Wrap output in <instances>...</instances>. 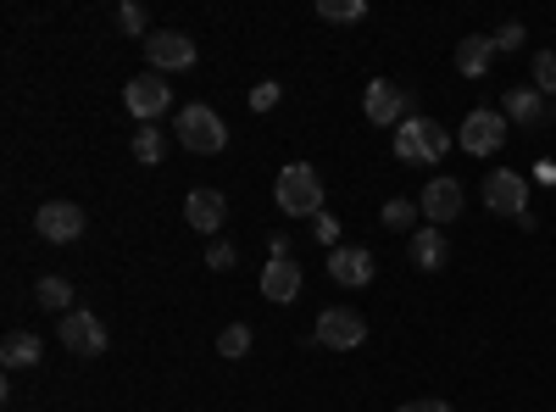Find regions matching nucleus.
<instances>
[{"label": "nucleus", "instance_id": "1", "mask_svg": "<svg viewBox=\"0 0 556 412\" xmlns=\"http://www.w3.org/2000/svg\"><path fill=\"white\" fill-rule=\"evenodd\" d=\"M278 207H285L290 217H323V178H317V167L290 162L285 173H278Z\"/></svg>", "mask_w": 556, "mask_h": 412}, {"label": "nucleus", "instance_id": "14", "mask_svg": "<svg viewBox=\"0 0 556 412\" xmlns=\"http://www.w3.org/2000/svg\"><path fill=\"white\" fill-rule=\"evenodd\" d=\"M223 217H228V201L217 190H190V201H184V223L201 228V235H217Z\"/></svg>", "mask_w": 556, "mask_h": 412}, {"label": "nucleus", "instance_id": "28", "mask_svg": "<svg viewBox=\"0 0 556 412\" xmlns=\"http://www.w3.org/2000/svg\"><path fill=\"white\" fill-rule=\"evenodd\" d=\"M235 257H240V251L228 246V240H212V246H206V267H217V273H223V267H235Z\"/></svg>", "mask_w": 556, "mask_h": 412}, {"label": "nucleus", "instance_id": "3", "mask_svg": "<svg viewBox=\"0 0 556 412\" xmlns=\"http://www.w3.org/2000/svg\"><path fill=\"white\" fill-rule=\"evenodd\" d=\"M445 151H451V134L440 123H429V117H406L395 128V157L401 162H440Z\"/></svg>", "mask_w": 556, "mask_h": 412}, {"label": "nucleus", "instance_id": "9", "mask_svg": "<svg viewBox=\"0 0 556 412\" xmlns=\"http://www.w3.org/2000/svg\"><path fill=\"white\" fill-rule=\"evenodd\" d=\"M34 228H39V240H51V246H73L84 235V212L73 201H45L34 212Z\"/></svg>", "mask_w": 556, "mask_h": 412}, {"label": "nucleus", "instance_id": "6", "mask_svg": "<svg viewBox=\"0 0 556 412\" xmlns=\"http://www.w3.org/2000/svg\"><path fill=\"white\" fill-rule=\"evenodd\" d=\"M146 57H151V73H184V67H195V39L190 34H178V28H156L146 39Z\"/></svg>", "mask_w": 556, "mask_h": 412}, {"label": "nucleus", "instance_id": "31", "mask_svg": "<svg viewBox=\"0 0 556 412\" xmlns=\"http://www.w3.org/2000/svg\"><path fill=\"white\" fill-rule=\"evenodd\" d=\"M317 235H323V240H329V246H340V223H334L329 212H323V217H317Z\"/></svg>", "mask_w": 556, "mask_h": 412}, {"label": "nucleus", "instance_id": "15", "mask_svg": "<svg viewBox=\"0 0 556 412\" xmlns=\"http://www.w3.org/2000/svg\"><path fill=\"white\" fill-rule=\"evenodd\" d=\"M301 285H306V279H301V262H295V257L262 267V296H267V301H295Z\"/></svg>", "mask_w": 556, "mask_h": 412}, {"label": "nucleus", "instance_id": "24", "mask_svg": "<svg viewBox=\"0 0 556 412\" xmlns=\"http://www.w3.org/2000/svg\"><path fill=\"white\" fill-rule=\"evenodd\" d=\"M534 89H540V96H556V51L534 57Z\"/></svg>", "mask_w": 556, "mask_h": 412}, {"label": "nucleus", "instance_id": "16", "mask_svg": "<svg viewBox=\"0 0 556 412\" xmlns=\"http://www.w3.org/2000/svg\"><path fill=\"white\" fill-rule=\"evenodd\" d=\"M490 62H495V39L490 34H468V39L456 45V73L462 78H484Z\"/></svg>", "mask_w": 556, "mask_h": 412}, {"label": "nucleus", "instance_id": "11", "mask_svg": "<svg viewBox=\"0 0 556 412\" xmlns=\"http://www.w3.org/2000/svg\"><path fill=\"white\" fill-rule=\"evenodd\" d=\"M128 112L139 117V123H151V117H162L167 112V101H173V89H167V78L162 73H139L134 84H128Z\"/></svg>", "mask_w": 556, "mask_h": 412}, {"label": "nucleus", "instance_id": "30", "mask_svg": "<svg viewBox=\"0 0 556 412\" xmlns=\"http://www.w3.org/2000/svg\"><path fill=\"white\" fill-rule=\"evenodd\" d=\"M395 412H451V401H440V396H424V401H406V407H395Z\"/></svg>", "mask_w": 556, "mask_h": 412}, {"label": "nucleus", "instance_id": "20", "mask_svg": "<svg viewBox=\"0 0 556 412\" xmlns=\"http://www.w3.org/2000/svg\"><path fill=\"white\" fill-rule=\"evenodd\" d=\"M0 362H7V369H34V362H39V335L12 329L7 340H0Z\"/></svg>", "mask_w": 556, "mask_h": 412}, {"label": "nucleus", "instance_id": "29", "mask_svg": "<svg viewBox=\"0 0 556 412\" xmlns=\"http://www.w3.org/2000/svg\"><path fill=\"white\" fill-rule=\"evenodd\" d=\"M278 107V84H256L251 89V112H273Z\"/></svg>", "mask_w": 556, "mask_h": 412}, {"label": "nucleus", "instance_id": "23", "mask_svg": "<svg viewBox=\"0 0 556 412\" xmlns=\"http://www.w3.org/2000/svg\"><path fill=\"white\" fill-rule=\"evenodd\" d=\"M217 351H223V357H245V351H251V329H245V324H228V329L217 335Z\"/></svg>", "mask_w": 556, "mask_h": 412}, {"label": "nucleus", "instance_id": "22", "mask_svg": "<svg viewBox=\"0 0 556 412\" xmlns=\"http://www.w3.org/2000/svg\"><path fill=\"white\" fill-rule=\"evenodd\" d=\"M134 162H146V167H156V162H162V134H156L151 123L134 134Z\"/></svg>", "mask_w": 556, "mask_h": 412}, {"label": "nucleus", "instance_id": "21", "mask_svg": "<svg viewBox=\"0 0 556 412\" xmlns=\"http://www.w3.org/2000/svg\"><path fill=\"white\" fill-rule=\"evenodd\" d=\"M317 17H329V23H362L367 7H362V0H317Z\"/></svg>", "mask_w": 556, "mask_h": 412}, {"label": "nucleus", "instance_id": "5", "mask_svg": "<svg viewBox=\"0 0 556 412\" xmlns=\"http://www.w3.org/2000/svg\"><path fill=\"white\" fill-rule=\"evenodd\" d=\"M456 146L468 151V157H495V151L506 146V112H490V107L468 112V117H462Z\"/></svg>", "mask_w": 556, "mask_h": 412}, {"label": "nucleus", "instance_id": "8", "mask_svg": "<svg viewBox=\"0 0 556 412\" xmlns=\"http://www.w3.org/2000/svg\"><path fill=\"white\" fill-rule=\"evenodd\" d=\"M367 123H379V128H401L406 117H412V96H406V89L401 84H390V78H374V84H367Z\"/></svg>", "mask_w": 556, "mask_h": 412}, {"label": "nucleus", "instance_id": "17", "mask_svg": "<svg viewBox=\"0 0 556 412\" xmlns=\"http://www.w3.org/2000/svg\"><path fill=\"white\" fill-rule=\"evenodd\" d=\"M545 112H551V107H545V96H540L534 84H529V89H523V84L506 89V117H513V123L534 128V123H545Z\"/></svg>", "mask_w": 556, "mask_h": 412}, {"label": "nucleus", "instance_id": "25", "mask_svg": "<svg viewBox=\"0 0 556 412\" xmlns=\"http://www.w3.org/2000/svg\"><path fill=\"white\" fill-rule=\"evenodd\" d=\"M417 212H424V207H412V201H384V228H412L417 223Z\"/></svg>", "mask_w": 556, "mask_h": 412}, {"label": "nucleus", "instance_id": "2", "mask_svg": "<svg viewBox=\"0 0 556 412\" xmlns=\"http://www.w3.org/2000/svg\"><path fill=\"white\" fill-rule=\"evenodd\" d=\"M173 134L184 140V151H195V157H217L228 146V128H223V117L212 107H184L178 123H173Z\"/></svg>", "mask_w": 556, "mask_h": 412}, {"label": "nucleus", "instance_id": "12", "mask_svg": "<svg viewBox=\"0 0 556 412\" xmlns=\"http://www.w3.org/2000/svg\"><path fill=\"white\" fill-rule=\"evenodd\" d=\"M417 207H424V217L440 228V223H451L462 207H468V196H462V185H456V178H429V190H424V201H417Z\"/></svg>", "mask_w": 556, "mask_h": 412}, {"label": "nucleus", "instance_id": "13", "mask_svg": "<svg viewBox=\"0 0 556 412\" xmlns=\"http://www.w3.org/2000/svg\"><path fill=\"white\" fill-rule=\"evenodd\" d=\"M329 273H334V285L362 290L367 279H374V251H367V246H334L329 251Z\"/></svg>", "mask_w": 556, "mask_h": 412}, {"label": "nucleus", "instance_id": "26", "mask_svg": "<svg viewBox=\"0 0 556 412\" xmlns=\"http://www.w3.org/2000/svg\"><path fill=\"white\" fill-rule=\"evenodd\" d=\"M117 28H123V34H146V7L123 0V7H117ZM146 39H151V34H146Z\"/></svg>", "mask_w": 556, "mask_h": 412}, {"label": "nucleus", "instance_id": "18", "mask_svg": "<svg viewBox=\"0 0 556 412\" xmlns=\"http://www.w3.org/2000/svg\"><path fill=\"white\" fill-rule=\"evenodd\" d=\"M445 257H451V246H445V235H440L434 223L412 235V262L424 267V273H440V267H445Z\"/></svg>", "mask_w": 556, "mask_h": 412}, {"label": "nucleus", "instance_id": "4", "mask_svg": "<svg viewBox=\"0 0 556 412\" xmlns=\"http://www.w3.org/2000/svg\"><path fill=\"white\" fill-rule=\"evenodd\" d=\"M484 207L495 217H518L523 228H534V217H529V178L513 173V167H501V173L484 178Z\"/></svg>", "mask_w": 556, "mask_h": 412}, {"label": "nucleus", "instance_id": "10", "mask_svg": "<svg viewBox=\"0 0 556 412\" xmlns=\"http://www.w3.org/2000/svg\"><path fill=\"white\" fill-rule=\"evenodd\" d=\"M62 346H67V351H78V357H101V351H106V329H101V317H96V312H84V307H73V312L62 317Z\"/></svg>", "mask_w": 556, "mask_h": 412}, {"label": "nucleus", "instance_id": "27", "mask_svg": "<svg viewBox=\"0 0 556 412\" xmlns=\"http://www.w3.org/2000/svg\"><path fill=\"white\" fill-rule=\"evenodd\" d=\"M490 39H495V51H523V39H529V34H523V23H501Z\"/></svg>", "mask_w": 556, "mask_h": 412}, {"label": "nucleus", "instance_id": "7", "mask_svg": "<svg viewBox=\"0 0 556 412\" xmlns=\"http://www.w3.org/2000/svg\"><path fill=\"white\" fill-rule=\"evenodd\" d=\"M367 340V317L351 312V307H329V312H317V346H329V351H356Z\"/></svg>", "mask_w": 556, "mask_h": 412}, {"label": "nucleus", "instance_id": "19", "mask_svg": "<svg viewBox=\"0 0 556 412\" xmlns=\"http://www.w3.org/2000/svg\"><path fill=\"white\" fill-rule=\"evenodd\" d=\"M34 301L45 307V312H56V317H67L78 301H73V285L67 279H56V273H45V279L34 285Z\"/></svg>", "mask_w": 556, "mask_h": 412}]
</instances>
